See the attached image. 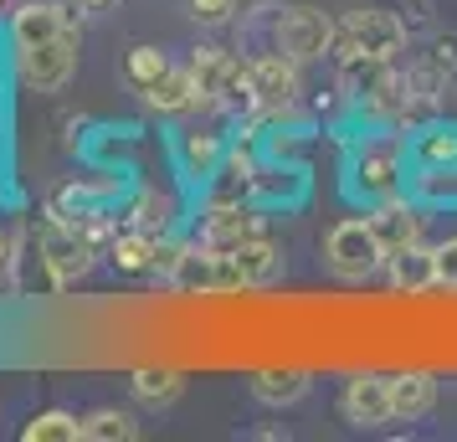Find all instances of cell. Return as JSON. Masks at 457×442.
I'll return each mask as SVG.
<instances>
[{"label":"cell","instance_id":"obj_5","mask_svg":"<svg viewBox=\"0 0 457 442\" xmlns=\"http://www.w3.org/2000/svg\"><path fill=\"white\" fill-rule=\"evenodd\" d=\"M334 42H339V21L319 5H288L272 21V46L288 52L293 63H319L334 52Z\"/></svg>","mask_w":457,"mask_h":442},{"label":"cell","instance_id":"obj_19","mask_svg":"<svg viewBox=\"0 0 457 442\" xmlns=\"http://www.w3.org/2000/svg\"><path fill=\"white\" fill-rule=\"evenodd\" d=\"M180 165H186V175H216V170L227 165V139L206 134V129L186 134L180 139Z\"/></svg>","mask_w":457,"mask_h":442},{"label":"cell","instance_id":"obj_28","mask_svg":"<svg viewBox=\"0 0 457 442\" xmlns=\"http://www.w3.org/2000/svg\"><path fill=\"white\" fill-rule=\"evenodd\" d=\"M5 268H11V242L0 237V273H5Z\"/></svg>","mask_w":457,"mask_h":442},{"label":"cell","instance_id":"obj_6","mask_svg":"<svg viewBox=\"0 0 457 442\" xmlns=\"http://www.w3.org/2000/svg\"><path fill=\"white\" fill-rule=\"evenodd\" d=\"M16 72H21V83L31 93H62L72 83V72H78V31L67 26L62 37L16 52Z\"/></svg>","mask_w":457,"mask_h":442},{"label":"cell","instance_id":"obj_16","mask_svg":"<svg viewBox=\"0 0 457 442\" xmlns=\"http://www.w3.org/2000/svg\"><path fill=\"white\" fill-rule=\"evenodd\" d=\"M432 406H436V376H427V371H401V376H391L395 421H421Z\"/></svg>","mask_w":457,"mask_h":442},{"label":"cell","instance_id":"obj_9","mask_svg":"<svg viewBox=\"0 0 457 442\" xmlns=\"http://www.w3.org/2000/svg\"><path fill=\"white\" fill-rule=\"evenodd\" d=\"M298 67H303V63H293L288 52L252 57V93H257V113H272V119L293 113L298 93H303V83H298Z\"/></svg>","mask_w":457,"mask_h":442},{"label":"cell","instance_id":"obj_14","mask_svg":"<svg viewBox=\"0 0 457 442\" xmlns=\"http://www.w3.org/2000/svg\"><path fill=\"white\" fill-rule=\"evenodd\" d=\"M145 104L154 108V113H170V119H180V113H190V108H201L206 98H201V83H195V72L186 67H175L170 63L154 83L145 88Z\"/></svg>","mask_w":457,"mask_h":442},{"label":"cell","instance_id":"obj_22","mask_svg":"<svg viewBox=\"0 0 457 442\" xmlns=\"http://www.w3.org/2000/svg\"><path fill=\"white\" fill-rule=\"evenodd\" d=\"M139 438V417L119 412V406H98L83 417V442H134Z\"/></svg>","mask_w":457,"mask_h":442},{"label":"cell","instance_id":"obj_4","mask_svg":"<svg viewBox=\"0 0 457 442\" xmlns=\"http://www.w3.org/2000/svg\"><path fill=\"white\" fill-rule=\"evenodd\" d=\"M339 57H375V63H395L401 46H406V26L395 11H380V5H365V11H350L339 21Z\"/></svg>","mask_w":457,"mask_h":442},{"label":"cell","instance_id":"obj_29","mask_svg":"<svg viewBox=\"0 0 457 442\" xmlns=\"http://www.w3.org/2000/svg\"><path fill=\"white\" fill-rule=\"evenodd\" d=\"M78 5H87V11H104V5H113V0H78Z\"/></svg>","mask_w":457,"mask_h":442},{"label":"cell","instance_id":"obj_1","mask_svg":"<svg viewBox=\"0 0 457 442\" xmlns=\"http://www.w3.org/2000/svg\"><path fill=\"white\" fill-rule=\"evenodd\" d=\"M401 190H411V139L395 129L360 134L345 154V196L354 206H380Z\"/></svg>","mask_w":457,"mask_h":442},{"label":"cell","instance_id":"obj_18","mask_svg":"<svg viewBox=\"0 0 457 442\" xmlns=\"http://www.w3.org/2000/svg\"><path fill=\"white\" fill-rule=\"evenodd\" d=\"M154 257H160V232H145V227H124L108 242V263L119 273H145L154 268Z\"/></svg>","mask_w":457,"mask_h":442},{"label":"cell","instance_id":"obj_27","mask_svg":"<svg viewBox=\"0 0 457 442\" xmlns=\"http://www.w3.org/2000/svg\"><path fill=\"white\" fill-rule=\"evenodd\" d=\"M190 5V21L201 26H227L237 16V0H186Z\"/></svg>","mask_w":457,"mask_h":442},{"label":"cell","instance_id":"obj_2","mask_svg":"<svg viewBox=\"0 0 457 442\" xmlns=\"http://www.w3.org/2000/svg\"><path fill=\"white\" fill-rule=\"evenodd\" d=\"M190 72H195V83H201L206 108H221V113H257L247 57H237L227 46H195V52H190Z\"/></svg>","mask_w":457,"mask_h":442},{"label":"cell","instance_id":"obj_26","mask_svg":"<svg viewBox=\"0 0 457 442\" xmlns=\"http://www.w3.org/2000/svg\"><path fill=\"white\" fill-rule=\"evenodd\" d=\"M432 263H436V288H442V294H457V237L436 242Z\"/></svg>","mask_w":457,"mask_h":442},{"label":"cell","instance_id":"obj_13","mask_svg":"<svg viewBox=\"0 0 457 442\" xmlns=\"http://www.w3.org/2000/svg\"><path fill=\"white\" fill-rule=\"evenodd\" d=\"M386 278H391L395 294H406V298L432 294V288H436L432 247H427V242H411V247H395V253H386Z\"/></svg>","mask_w":457,"mask_h":442},{"label":"cell","instance_id":"obj_12","mask_svg":"<svg viewBox=\"0 0 457 442\" xmlns=\"http://www.w3.org/2000/svg\"><path fill=\"white\" fill-rule=\"evenodd\" d=\"M62 31H67V5H57V0H16L11 5V42H16V52L42 46L52 37H62Z\"/></svg>","mask_w":457,"mask_h":442},{"label":"cell","instance_id":"obj_3","mask_svg":"<svg viewBox=\"0 0 457 442\" xmlns=\"http://www.w3.org/2000/svg\"><path fill=\"white\" fill-rule=\"evenodd\" d=\"M324 263L339 283H370L386 268V242L375 237L370 216H345L324 237Z\"/></svg>","mask_w":457,"mask_h":442},{"label":"cell","instance_id":"obj_10","mask_svg":"<svg viewBox=\"0 0 457 442\" xmlns=\"http://www.w3.org/2000/svg\"><path fill=\"white\" fill-rule=\"evenodd\" d=\"M339 412H345L350 427H365V432L395 421V412H391V376H370V371L350 376L345 380V396H339Z\"/></svg>","mask_w":457,"mask_h":442},{"label":"cell","instance_id":"obj_30","mask_svg":"<svg viewBox=\"0 0 457 442\" xmlns=\"http://www.w3.org/2000/svg\"><path fill=\"white\" fill-rule=\"evenodd\" d=\"M5 5H11V0H0V11H5Z\"/></svg>","mask_w":457,"mask_h":442},{"label":"cell","instance_id":"obj_24","mask_svg":"<svg viewBox=\"0 0 457 442\" xmlns=\"http://www.w3.org/2000/svg\"><path fill=\"white\" fill-rule=\"evenodd\" d=\"M170 211H175V201H170L165 190H139V201L129 206V227H145V232H160V237H165Z\"/></svg>","mask_w":457,"mask_h":442},{"label":"cell","instance_id":"obj_8","mask_svg":"<svg viewBox=\"0 0 457 442\" xmlns=\"http://www.w3.org/2000/svg\"><path fill=\"white\" fill-rule=\"evenodd\" d=\"M257 237H268L257 206H247V201H211L206 216H201V237L195 242L211 247V253H242Z\"/></svg>","mask_w":457,"mask_h":442},{"label":"cell","instance_id":"obj_25","mask_svg":"<svg viewBox=\"0 0 457 442\" xmlns=\"http://www.w3.org/2000/svg\"><path fill=\"white\" fill-rule=\"evenodd\" d=\"M165 67H170V57L160 52V46H145V42H139V46H129V57H124V78H129L134 88H139V93H145V88L154 83L160 72H165Z\"/></svg>","mask_w":457,"mask_h":442},{"label":"cell","instance_id":"obj_21","mask_svg":"<svg viewBox=\"0 0 457 442\" xmlns=\"http://www.w3.org/2000/svg\"><path fill=\"white\" fill-rule=\"evenodd\" d=\"M21 442H83V417H72L62 406H46L21 427Z\"/></svg>","mask_w":457,"mask_h":442},{"label":"cell","instance_id":"obj_11","mask_svg":"<svg viewBox=\"0 0 457 442\" xmlns=\"http://www.w3.org/2000/svg\"><path fill=\"white\" fill-rule=\"evenodd\" d=\"M370 227H375V237L386 242V253L411 247V242H421V227H427V201H421L416 190H401L391 201L370 206Z\"/></svg>","mask_w":457,"mask_h":442},{"label":"cell","instance_id":"obj_15","mask_svg":"<svg viewBox=\"0 0 457 442\" xmlns=\"http://www.w3.org/2000/svg\"><path fill=\"white\" fill-rule=\"evenodd\" d=\"M416 170H457V124H421L411 134V175Z\"/></svg>","mask_w":457,"mask_h":442},{"label":"cell","instance_id":"obj_17","mask_svg":"<svg viewBox=\"0 0 457 442\" xmlns=\"http://www.w3.org/2000/svg\"><path fill=\"white\" fill-rule=\"evenodd\" d=\"M309 371H298V365H272V371H257L252 376V396L262 401V406H298V401L309 396Z\"/></svg>","mask_w":457,"mask_h":442},{"label":"cell","instance_id":"obj_23","mask_svg":"<svg viewBox=\"0 0 457 442\" xmlns=\"http://www.w3.org/2000/svg\"><path fill=\"white\" fill-rule=\"evenodd\" d=\"M129 386H134V396L145 401V406H175V401L186 396V376L180 371H134Z\"/></svg>","mask_w":457,"mask_h":442},{"label":"cell","instance_id":"obj_7","mask_svg":"<svg viewBox=\"0 0 457 442\" xmlns=\"http://www.w3.org/2000/svg\"><path fill=\"white\" fill-rule=\"evenodd\" d=\"M93 257H98V247L78 232V221L52 216V221L42 227V263H46V273H52V283H57V288L83 283L87 268H93Z\"/></svg>","mask_w":457,"mask_h":442},{"label":"cell","instance_id":"obj_20","mask_svg":"<svg viewBox=\"0 0 457 442\" xmlns=\"http://www.w3.org/2000/svg\"><path fill=\"white\" fill-rule=\"evenodd\" d=\"M231 257H237V268H242V283H247V288H268L272 278L283 273V253L272 247L268 237L247 242L242 253H231Z\"/></svg>","mask_w":457,"mask_h":442}]
</instances>
